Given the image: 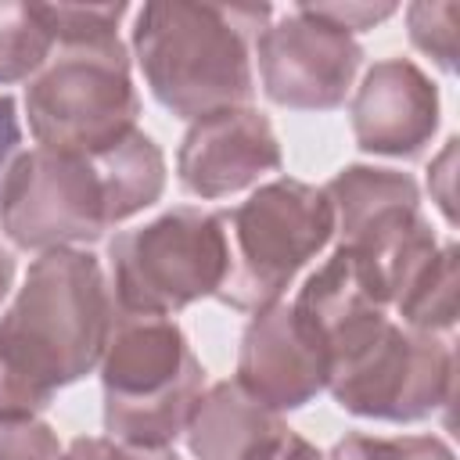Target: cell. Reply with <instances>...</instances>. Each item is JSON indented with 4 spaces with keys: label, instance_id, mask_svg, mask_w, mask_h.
<instances>
[{
    "label": "cell",
    "instance_id": "obj_19",
    "mask_svg": "<svg viewBox=\"0 0 460 460\" xmlns=\"http://www.w3.org/2000/svg\"><path fill=\"white\" fill-rule=\"evenodd\" d=\"M456 25H460V4L453 0H420L406 7L410 43L420 54H428L442 72L456 68Z\"/></svg>",
    "mask_w": 460,
    "mask_h": 460
},
{
    "label": "cell",
    "instance_id": "obj_2",
    "mask_svg": "<svg viewBox=\"0 0 460 460\" xmlns=\"http://www.w3.org/2000/svg\"><path fill=\"white\" fill-rule=\"evenodd\" d=\"M270 22V4L151 0L133 18L129 47L151 97L169 115L194 122L252 104V47Z\"/></svg>",
    "mask_w": 460,
    "mask_h": 460
},
{
    "label": "cell",
    "instance_id": "obj_1",
    "mask_svg": "<svg viewBox=\"0 0 460 460\" xmlns=\"http://www.w3.org/2000/svg\"><path fill=\"white\" fill-rule=\"evenodd\" d=\"M119 309L86 248H54L29 262L0 313V420L43 413L54 395L101 367Z\"/></svg>",
    "mask_w": 460,
    "mask_h": 460
},
{
    "label": "cell",
    "instance_id": "obj_16",
    "mask_svg": "<svg viewBox=\"0 0 460 460\" xmlns=\"http://www.w3.org/2000/svg\"><path fill=\"white\" fill-rule=\"evenodd\" d=\"M460 273V252L456 244H438V252L406 280L392 309L399 313V323L420 334H449L456 327V277Z\"/></svg>",
    "mask_w": 460,
    "mask_h": 460
},
{
    "label": "cell",
    "instance_id": "obj_26",
    "mask_svg": "<svg viewBox=\"0 0 460 460\" xmlns=\"http://www.w3.org/2000/svg\"><path fill=\"white\" fill-rule=\"evenodd\" d=\"M252 460H327L309 438H302L298 431H291V428H284L280 435H273Z\"/></svg>",
    "mask_w": 460,
    "mask_h": 460
},
{
    "label": "cell",
    "instance_id": "obj_20",
    "mask_svg": "<svg viewBox=\"0 0 460 460\" xmlns=\"http://www.w3.org/2000/svg\"><path fill=\"white\" fill-rule=\"evenodd\" d=\"M126 11V4H40V14L58 47L119 36V22Z\"/></svg>",
    "mask_w": 460,
    "mask_h": 460
},
{
    "label": "cell",
    "instance_id": "obj_6",
    "mask_svg": "<svg viewBox=\"0 0 460 460\" xmlns=\"http://www.w3.org/2000/svg\"><path fill=\"white\" fill-rule=\"evenodd\" d=\"M111 298L126 316H172L216 298L226 277V241L216 212L180 205L108 241Z\"/></svg>",
    "mask_w": 460,
    "mask_h": 460
},
{
    "label": "cell",
    "instance_id": "obj_25",
    "mask_svg": "<svg viewBox=\"0 0 460 460\" xmlns=\"http://www.w3.org/2000/svg\"><path fill=\"white\" fill-rule=\"evenodd\" d=\"M22 155V115L11 93H0V183Z\"/></svg>",
    "mask_w": 460,
    "mask_h": 460
},
{
    "label": "cell",
    "instance_id": "obj_5",
    "mask_svg": "<svg viewBox=\"0 0 460 460\" xmlns=\"http://www.w3.org/2000/svg\"><path fill=\"white\" fill-rule=\"evenodd\" d=\"M25 119L36 147L97 155L137 129L140 93L119 36L65 43L25 86Z\"/></svg>",
    "mask_w": 460,
    "mask_h": 460
},
{
    "label": "cell",
    "instance_id": "obj_23",
    "mask_svg": "<svg viewBox=\"0 0 460 460\" xmlns=\"http://www.w3.org/2000/svg\"><path fill=\"white\" fill-rule=\"evenodd\" d=\"M316 18H323L327 25L356 36V32H367L374 25H381L385 18H392L399 7L395 4H305Z\"/></svg>",
    "mask_w": 460,
    "mask_h": 460
},
{
    "label": "cell",
    "instance_id": "obj_11",
    "mask_svg": "<svg viewBox=\"0 0 460 460\" xmlns=\"http://www.w3.org/2000/svg\"><path fill=\"white\" fill-rule=\"evenodd\" d=\"M331 352L291 302L252 313L237 345V385L273 413L302 410L327 392Z\"/></svg>",
    "mask_w": 460,
    "mask_h": 460
},
{
    "label": "cell",
    "instance_id": "obj_21",
    "mask_svg": "<svg viewBox=\"0 0 460 460\" xmlns=\"http://www.w3.org/2000/svg\"><path fill=\"white\" fill-rule=\"evenodd\" d=\"M58 431L40 417L0 420V460H61Z\"/></svg>",
    "mask_w": 460,
    "mask_h": 460
},
{
    "label": "cell",
    "instance_id": "obj_3",
    "mask_svg": "<svg viewBox=\"0 0 460 460\" xmlns=\"http://www.w3.org/2000/svg\"><path fill=\"white\" fill-rule=\"evenodd\" d=\"M108 438L169 449L205 392V367L172 316L119 313L101 356Z\"/></svg>",
    "mask_w": 460,
    "mask_h": 460
},
{
    "label": "cell",
    "instance_id": "obj_8",
    "mask_svg": "<svg viewBox=\"0 0 460 460\" xmlns=\"http://www.w3.org/2000/svg\"><path fill=\"white\" fill-rule=\"evenodd\" d=\"M456 356L442 334H420L392 316L331 363V399L367 420L413 424L453 399Z\"/></svg>",
    "mask_w": 460,
    "mask_h": 460
},
{
    "label": "cell",
    "instance_id": "obj_7",
    "mask_svg": "<svg viewBox=\"0 0 460 460\" xmlns=\"http://www.w3.org/2000/svg\"><path fill=\"white\" fill-rule=\"evenodd\" d=\"M334 208L338 248L356 259L385 305L438 252V237L420 212V187L410 172L385 165H345L323 187Z\"/></svg>",
    "mask_w": 460,
    "mask_h": 460
},
{
    "label": "cell",
    "instance_id": "obj_24",
    "mask_svg": "<svg viewBox=\"0 0 460 460\" xmlns=\"http://www.w3.org/2000/svg\"><path fill=\"white\" fill-rule=\"evenodd\" d=\"M456 151H460V140L449 137L446 147L431 158L428 165V190H431V201L438 205V212L446 216L449 226H456Z\"/></svg>",
    "mask_w": 460,
    "mask_h": 460
},
{
    "label": "cell",
    "instance_id": "obj_18",
    "mask_svg": "<svg viewBox=\"0 0 460 460\" xmlns=\"http://www.w3.org/2000/svg\"><path fill=\"white\" fill-rule=\"evenodd\" d=\"M327 460H456L438 435H367L349 431L331 446Z\"/></svg>",
    "mask_w": 460,
    "mask_h": 460
},
{
    "label": "cell",
    "instance_id": "obj_27",
    "mask_svg": "<svg viewBox=\"0 0 460 460\" xmlns=\"http://www.w3.org/2000/svg\"><path fill=\"white\" fill-rule=\"evenodd\" d=\"M11 288H14V255L0 244V302L7 298Z\"/></svg>",
    "mask_w": 460,
    "mask_h": 460
},
{
    "label": "cell",
    "instance_id": "obj_9",
    "mask_svg": "<svg viewBox=\"0 0 460 460\" xmlns=\"http://www.w3.org/2000/svg\"><path fill=\"white\" fill-rule=\"evenodd\" d=\"M115 226L93 155L29 147L0 183V234L22 252L83 248Z\"/></svg>",
    "mask_w": 460,
    "mask_h": 460
},
{
    "label": "cell",
    "instance_id": "obj_4",
    "mask_svg": "<svg viewBox=\"0 0 460 460\" xmlns=\"http://www.w3.org/2000/svg\"><path fill=\"white\" fill-rule=\"evenodd\" d=\"M226 277L216 298L234 313H259L291 288L334 237V208L323 187L295 176L259 183L241 205L219 208Z\"/></svg>",
    "mask_w": 460,
    "mask_h": 460
},
{
    "label": "cell",
    "instance_id": "obj_17",
    "mask_svg": "<svg viewBox=\"0 0 460 460\" xmlns=\"http://www.w3.org/2000/svg\"><path fill=\"white\" fill-rule=\"evenodd\" d=\"M54 54V36L40 4L0 0V86L29 83Z\"/></svg>",
    "mask_w": 460,
    "mask_h": 460
},
{
    "label": "cell",
    "instance_id": "obj_10",
    "mask_svg": "<svg viewBox=\"0 0 460 460\" xmlns=\"http://www.w3.org/2000/svg\"><path fill=\"white\" fill-rule=\"evenodd\" d=\"M252 61L259 65L262 93L273 104L291 111H334L352 90L363 47L356 36L298 4L259 32Z\"/></svg>",
    "mask_w": 460,
    "mask_h": 460
},
{
    "label": "cell",
    "instance_id": "obj_14",
    "mask_svg": "<svg viewBox=\"0 0 460 460\" xmlns=\"http://www.w3.org/2000/svg\"><path fill=\"white\" fill-rule=\"evenodd\" d=\"M284 428V417L252 399L237 381H219L194 402L183 438L194 460H252Z\"/></svg>",
    "mask_w": 460,
    "mask_h": 460
},
{
    "label": "cell",
    "instance_id": "obj_22",
    "mask_svg": "<svg viewBox=\"0 0 460 460\" xmlns=\"http://www.w3.org/2000/svg\"><path fill=\"white\" fill-rule=\"evenodd\" d=\"M61 460H180L172 449H151V446H129L108 435H79L65 446Z\"/></svg>",
    "mask_w": 460,
    "mask_h": 460
},
{
    "label": "cell",
    "instance_id": "obj_15",
    "mask_svg": "<svg viewBox=\"0 0 460 460\" xmlns=\"http://www.w3.org/2000/svg\"><path fill=\"white\" fill-rule=\"evenodd\" d=\"M104 183H108V198H111V216L115 226L126 223L129 216L151 208L162 190H165V155L155 144L151 133L133 129L129 137H122L119 144H111L108 151L93 155Z\"/></svg>",
    "mask_w": 460,
    "mask_h": 460
},
{
    "label": "cell",
    "instance_id": "obj_13",
    "mask_svg": "<svg viewBox=\"0 0 460 460\" xmlns=\"http://www.w3.org/2000/svg\"><path fill=\"white\" fill-rule=\"evenodd\" d=\"M438 86L410 58L374 61L352 93L356 147L385 158H420L438 129Z\"/></svg>",
    "mask_w": 460,
    "mask_h": 460
},
{
    "label": "cell",
    "instance_id": "obj_12",
    "mask_svg": "<svg viewBox=\"0 0 460 460\" xmlns=\"http://www.w3.org/2000/svg\"><path fill=\"white\" fill-rule=\"evenodd\" d=\"M280 140L270 119L252 104L194 119L176 151V180L183 194L201 201L259 187L270 172H280Z\"/></svg>",
    "mask_w": 460,
    "mask_h": 460
}]
</instances>
